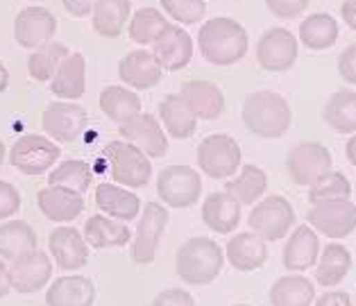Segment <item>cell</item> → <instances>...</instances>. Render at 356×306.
<instances>
[{"mask_svg":"<svg viewBox=\"0 0 356 306\" xmlns=\"http://www.w3.org/2000/svg\"><path fill=\"white\" fill-rule=\"evenodd\" d=\"M197 46L202 57L213 66H232L248 55V30L229 16H216L200 25Z\"/></svg>","mask_w":356,"mask_h":306,"instance_id":"1","label":"cell"},{"mask_svg":"<svg viewBox=\"0 0 356 306\" xmlns=\"http://www.w3.org/2000/svg\"><path fill=\"white\" fill-rule=\"evenodd\" d=\"M243 125L259 138H282L291 129L293 111L284 95L275 91H252L243 100Z\"/></svg>","mask_w":356,"mask_h":306,"instance_id":"2","label":"cell"},{"mask_svg":"<svg viewBox=\"0 0 356 306\" xmlns=\"http://www.w3.org/2000/svg\"><path fill=\"white\" fill-rule=\"evenodd\" d=\"M225 252L213 239L193 236L179 245L175 255L177 277L186 286H207L220 275L225 266Z\"/></svg>","mask_w":356,"mask_h":306,"instance_id":"3","label":"cell"},{"mask_svg":"<svg viewBox=\"0 0 356 306\" xmlns=\"http://www.w3.org/2000/svg\"><path fill=\"white\" fill-rule=\"evenodd\" d=\"M102 159L107 161V172L120 186L143 188L152 177L150 156L127 141H111L102 150Z\"/></svg>","mask_w":356,"mask_h":306,"instance_id":"4","label":"cell"},{"mask_svg":"<svg viewBox=\"0 0 356 306\" xmlns=\"http://www.w3.org/2000/svg\"><path fill=\"white\" fill-rule=\"evenodd\" d=\"M157 195L170 209H188L202 198V177L191 166H168L157 177Z\"/></svg>","mask_w":356,"mask_h":306,"instance_id":"5","label":"cell"},{"mask_svg":"<svg viewBox=\"0 0 356 306\" xmlns=\"http://www.w3.org/2000/svg\"><path fill=\"white\" fill-rule=\"evenodd\" d=\"M248 225L264 241H282L295 225V209L284 195H268L252 207Z\"/></svg>","mask_w":356,"mask_h":306,"instance_id":"6","label":"cell"},{"mask_svg":"<svg viewBox=\"0 0 356 306\" xmlns=\"http://www.w3.org/2000/svg\"><path fill=\"white\" fill-rule=\"evenodd\" d=\"M241 145L227 134H211L197 145V166L211 179H232L241 168Z\"/></svg>","mask_w":356,"mask_h":306,"instance_id":"7","label":"cell"},{"mask_svg":"<svg viewBox=\"0 0 356 306\" xmlns=\"http://www.w3.org/2000/svg\"><path fill=\"white\" fill-rule=\"evenodd\" d=\"M332 163L334 156L329 147L314 141L298 143L286 156V170L298 186H314L320 177L332 172Z\"/></svg>","mask_w":356,"mask_h":306,"instance_id":"8","label":"cell"},{"mask_svg":"<svg viewBox=\"0 0 356 306\" xmlns=\"http://www.w3.org/2000/svg\"><path fill=\"white\" fill-rule=\"evenodd\" d=\"M300 39L286 28L266 30L257 41V64L268 73H286L298 61Z\"/></svg>","mask_w":356,"mask_h":306,"instance_id":"9","label":"cell"},{"mask_svg":"<svg viewBox=\"0 0 356 306\" xmlns=\"http://www.w3.org/2000/svg\"><path fill=\"white\" fill-rule=\"evenodd\" d=\"M59 145L48 136L25 134L10 147V163L23 175H41L59 161Z\"/></svg>","mask_w":356,"mask_h":306,"instance_id":"10","label":"cell"},{"mask_svg":"<svg viewBox=\"0 0 356 306\" xmlns=\"http://www.w3.org/2000/svg\"><path fill=\"white\" fill-rule=\"evenodd\" d=\"M86 125H89V113L75 102H50L41 113L43 132L57 143L77 141L84 134Z\"/></svg>","mask_w":356,"mask_h":306,"instance_id":"11","label":"cell"},{"mask_svg":"<svg viewBox=\"0 0 356 306\" xmlns=\"http://www.w3.org/2000/svg\"><path fill=\"white\" fill-rule=\"evenodd\" d=\"M168 225V209L161 202H147L143 207V214L138 218V227L132 241V261L138 266L152 264L157 257L159 241L163 236V230Z\"/></svg>","mask_w":356,"mask_h":306,"instance_id":"12","label":"cell"},{"mask_svg":"<svg viewBox=\"0 0 356 306\" xmlns=\"http://www.w3.org/2000/svg\"><path fill=\"white\" fill-rule=\"evenodd\" d=\"M309 225L327 239H345L356 230V204L352 200L314 204L307 214Z\"/></svg>","mask_w":356,"mask_h":306,"instance_id":"13","label":"cell"},{"mask_svg":"<svg viewBox=\"0 0 356 306\" xmlns=\"http://www.w3.org/2000/svg\"><path fill=\"white\" fill-rule=\"evenodd\" d=\"M57 32V19L55 14L46 7L32 5L25 7L14 19V39L19 46L37 50L46 43L53 41Z\"/></svg>","mask_w":356,"mask_h":306,"instance_id":"14","label":"cell"},{"mask_svg":"<svg viewBox=\"0 0 356 306\" xmlns=\"http://www.w3.org/2000/svg\"><path fill=\"white\" fill-rule=\"evenodd\" d=\"M118 134L125 138L127 143L136 145L138 150L145 152L150 159H161L168 152V136L163 125L152 113H138L125 125H118Z\"/></svg>","mask_w":356,"mask_h":306,"instance_id":"15","label":"cell"},{"mask_svg":"<svg viewBox=\"0 0 356 306\" xmlns=\"http://www.w3.org/2000/svg\"><path fill=\"white\" fill-rule=\"evenodd\" d=\"M53 277V261L41 250H34L30 255L16 259L10 266V282L12 291L21 295H30L41 291Z\"/></svg>","mask_w":356,"mask_h":306,"instance_id":"16","label":"cell"},{"mask_svg":"<svg viewBox=\"0 0 356 306\" xmlns=\"http://www.w3.org/2000/svg\"><path fill=\"white\" fill-rule=\"evenodd\" d=\"M152 55L159 59L163 71H181L193 59V39L179 25H168L161 37L152 43Z\"/></svg>","mask_w":356,"mask_h":306,"instance_id":"17","label":"cell"},{"mask_svg":"<svg viewBox=\"0 0 356 306\" xmlns=\"http://www.w3.org/2000/svg\"><path fill=\"white\" fill-rule=\"evenodd\" d=\"M48 250L59 270H80L89 264V243L75 227H57L50 232Z\"/></svg>","mask_w":356,"mask_h":306,"instance_id":"18","label":"cell"},{"mask_svg":"<svg viewBox=\"0 0 356 306\" xmlns=\"http://www.w3.org/2000/svg\"><path fill=\"white\" fill-rule=\"evenodd\" d=\"M320 259V241L311 225L295 227V232L289 234V241L284 245L282 261L284 268L291 273H304V270L318 266Z\"/></svg>","mask_w":356,"mask_h":306,"instance_id":"19","label":"cell"},{"mask_svg":"<svg viewBox=\"0 0 356 306\" xmlns=\"http://www.w3.org/2000/svg\"><path fill=\"white\" fill-rule=\"evenodd\" d=\"M163 68L159 59L147 50H132L118 61V77L132 89H152L161 82Z\"/></svg>","mask_w":356,"mask_h":306,"instance_id":"20","label":"cell"},{"mask_svg":"<svg viewBox=\"0 0 356 306\" xmlns=\"http://www.w3.org/2000/svg\"><path fill=\"white\" fill-rule=\"evenodd\" d=\"M229 266L241 273H254L268 261V245L254 232H241L234 234L225 248Z\"/></svg>","mask_w":356,"mask_h":306,"instance_id":"21","label":"cell"},{"mask_svg":"<svg viewBox=\"0 0 356 306\" xmlns=\"http://www.w3.org/2000/svg\"><path fill=\"white\" fill-rule=\"evenodd\" d=\"M37 207L48 220L71 223L84 211V198L64 186H46L37 193Z\"/></svg>","mask_w":356,"mask_h":306,"instance_id":"22","label":"cell"},{"mask_svg":"<svg viewBox=\"0 0 356 306\" xmlns=\"http://www.w3.org/2000/svg\"><path fill=\"white\" fill-rule=\"evenodd\" d=\"M181 98L188 102L197 120H216L225 111V95L218 84L209 80H188L181 84Z\"/></svg>","mask_w":356,"mask_h":306,"instance_id":"23","label":"cell"},{"mask_svg":"<svg viewBox=\"0 0 356 306\" xmlns=\"http://www.w3.org/2000/svg\"><path fill=\"white\" fill-rule=\"evenodd\" d=\"M95 286L89 277L64 275L46 291V306H93Z\"/></svg>","mask_w":356,"mask_h":306,"instance_id":"24","label":"cell"},{"mask_svg":"<svg viewBox=\"0 0 356 306\" xmlns=\"http://www.w3.org/2000/svg\"><path fill=\"white\" fill-rule=\"evenodd\" d=\"M95 204L105 216L114 218V220L127 223L134 220L141 211V200L134 195L132 191L123 186H114V184L102 182L95 186Z\"/></svg>","mask_w":356,"mask_h":306,"instance_id":"25","label":"cell"},{"mask_svg":"<svg viewBox=\"0 0 356 306\" xmlns=\"http://www.w3.org/2000/svg\"><path fill=\"white\" fill-rule=\"evenodd\" d=\"M202 220L216 234H232L241 223V204L229 193L216 191L204 198Z\"/></svg>","mask_w":356,"mask_h":306,"instance_id":"26","label":"cell"},{"mask_svg":"<svg viewBox=\"0 0 356 306\" xmlns=\"http://www.w3.org/2000/svg\"><path fill=\"white\" fill-rule=\"evenodd\" d=\"M159 120L172 138H191L197 129V116L181 93H170L159 102Z\"/></svg>","mask_w":356,"mask_h":306,"instance_id":"27","label":"cell"},{"mask_svg":"<svg viewBox=\"0 0 356 306\" xmlns=\"http://www.w3.org/2000/svg\"><path fill=\"white\" fill-rule=\"evenodd\" d=\"M50 91L59 100H77L86 91V61L80 52H71L50 80Z\"/></svg>","mask_w":356,"mask_h":306,"instance_id":"28","label":"cell"},{"mask_svg":"<svg viewBox=\"0 0 356 306\" xmlns=\"http://www.w3.org/2000/svg\"><path fill=\"white\" fill-rule=\"evenodd\" d=\"M84 241L89 243V248L95 250H107V248H125L132 241V232L129 227L120 220L107 216H91L84 223Z\"/></svg>","mask_w":356,"mask_h":306,"instance_id":"29","label":"cell"},{"mask_svg":"<svg viewBox=\"0 0 356 306\" xmlns=\"http://www.w3.org/2000/svg\"><path fill=\"white\" fill-rule=\"evenodd\" d=\"M352 270V255L341 243H329L320 252L316 266V284L323 288H336Z\"/></svg>","mask_w":356,"mask_h":306,"instance_id":"30","label":"cell"},{"mask_svg":"<svg viewBox=\"0 0 356 306\" xmlns=\"http://www.w3.org/2000/svg\"><path fill=\"white\" fill-rule=\"evenodd\" d=\"M37 232L25 220H7L0 225V259L14 261L37 250Z\"/></svg>","mask_w":356,"mask_h":306,"instance_id":"31","label":"cell"},{"mask_svg":"<svg viewBox=\"0 0 356 306\" xmlns=\"http://www.w3.org/2000/svg\"><path fill=\"white\" fill-rule=\"evenodd\" d=\"M316 288L309 277L291 273L280 277L270 288L273 306H314Z\"/></svg>","mask_w":356,"mask_h":306,"instance_id":"32","label":"cell"},{"mask_svg":"<svg viewBox=\"0 0 356 306\" xmlns=\"http://www.w3.org/2000/svg\"><path fill=\"white\" fill-rule=\"evenodd\" d=\"M338 37H341V28H338L334 16L327 12L311 14L300 23L298 39L309 50H329L338 41Z\"/></svg>","mask_w":356,"mask_h":306,"instance_id":"33","label":"cell"},{"mask_svg":"<svg viewBox=\"0 0 356 306\" xmlns=\"http://www.w3.org/2000/svg\"><path fill=\"white\" fill-rule=\"evenodd\" d=\"M268 191V175L259 166H243L241 172L234 179H227L225 184V193H229L241 207L257 204L259 198H264Z\"/></svg>","mask_w":356,"mask_h":306,"instance_id":"34","label":"cell"},{"mask_svg":"<svg viewBox=\"0 0 356 306\" xmlns=\"http://www.w3.org/2000/svg\"><path fill=\"white\" fill-rule=\"evenodd\" d=\"M132 14V0H100L93 10V30L105 39H118Z\"/></svg>","mask_w":356,"mask_h":306,"instance_id":"35","label":"cell"},{"mask_svg":"<svg viewBox=\"0 0 356 306\" xmlns=\"http://www.w3.org/2000/svg\"><path fill=\"white\" fill-rule=\"evenodd\" d=\"M98 104L102 113L109 120L118 122V125H125V122L136 118L138 113H143L141 98L134 91L125 89V86H107V89H102Z\"/></svg>","mask_w":356,"mask_h":306,"instance_id":"36","label":"cell"},{"mask_svg":"<svg viewBox=\"0 0 356 306\" xmlns=\"http://www.w3.org/2000/svg\"><path fill=\"white\" fill-rule=\"evenodd\" d=\"M323 118L336 134H356V91H336L325 104Z\"/></svg>","mask_w":356,"mask_h":306,"instance_id":"37","label":"cell"},{"mask_svg":"<svg viewBox=\"0 0 356 306\" xmlns=\"http://www.w3.org/2000/svg\"><path fill=\"white\" fill-rule=\"evenodd\" d=\"M71 55L68 48L64 43L59 41H50L46 46H41L32 52L28 57V73L32 80L37 82H48L53 80L55 73L59 71V66H62V61Z\"/></svg>","mask_w":356,"mask_h":306,"instance_id":"38","label":"cell"},{"mask_svg":"<svg viewBox=\"0 0 356 306\" xmlns=\"http://www.w3.org/2000/svg\"><path fill=\"white\" fill-rule=\"evenodd\" d=\"M91 182H93L91 166L82 159H66L48 175V186H64L82 195L91 188Z\"/></svg>","mask_w":356,"mask_h":306,"instance_id":"39","label":"cell"},{"mask_svg":"<svg viewBox=\"0 0 356 306\" xmlns=\"http://www.w3.org/2000/svg\"><path fill=\"white\" fill-rule=\"evenodd\" d=\"M168 25L170 23L159 10H154V7H141V10H136L132 14V21H129V39L136 41L138 46H147V43L157 41Z\"/></svg>","mask_w":356,"mask_h":306,"instance_id":"40","label":"cell"},{"mask_svg":"<svg viewBox=\"0 0 356 306\" xmlns=\"http://www.w3.org/2000/svg\"><path fill=\"white\" fill-rule=\"evenodd\" d=\"M352 198V184L343 172L332 170L325 177H320L314 186H309V202L323 204L336 202V200H350Z\"/></svg>","mask_w":356,"mask_h":306,"instance_id":"41","label":"cell"},{"mask_svg":"<svg viewBox=\"0 0 356 306\" xmlns=\"http://www.w3.org/2000/svg\"><path fill=\"white\" fill-rule=\"evenodd\" d=\"M159 3L163 7V12L181 25H195L207 14L204 0H159Z\"/></svg>","mask_w":356,"mask_h":306,"instance_id":"42","label":"cell"},{"mask_svg":"<svg viewBox=\"0 0 356 306\" xmlns=\"http://www.w3.org/2000/svg\"><path fill=\"white\" fill-rule=\"evenodd\" d=\"M19 209H21L19 188L10 182L0 179V220H5V218H10V216H16L19 214Z\"/></svg>","mask_w":356,"mask_h":306,"instance_id":"43","label":"cell"},{"mask_svg":"<svg viewBox=\"0 0 356 306\" xmlns=\"http://www.w3.org/2000/svg\"><path fill=\"white\" fill-rule=\"evenodd\" d=\"M311 0H266L268 12L277 19H295L309 7Z\"/></svg>","mask_w":356,"mask_h":306,"instance_id":"44","label":"cell"},{"mask_svg":"<svg viewBox=\"0 0 356 306\" xmlns=\"http://www.w3.org/2000/svg\"><path fill=\"white\" fill-rule=\"evenodd\" d=\"M152 306H195V300L184 288H168L154 297Z\"/></svg>","mask_w":356,"mask_h":306,"instance_id":"45","label":"cell"},{"mask_svg":"<svg viewBox=\"0 0 356 306\" xmlns=\"http://www.w3.org/2000/svg\"><path fill=\"white\" fill-rule=\"evenodd\" d=\"M338 73L345 82L356 86V43H350L341 55H338Z\"/></svg>","mask_w":356,"mask_h":306,"instance_id":"46","label":"cell"},{"mask_svg":"<svg viewBox=\"0 0 356 306\" xmlns=\"http://www.w3.org/2000/svg\"><path fill=\"white\" fill-rule=\"evenodd\" d=\"M100 0H62L64 10L71 14V16H77V19H84V16L93 14L95 5H98Z\"/></svg>","mask_w":356,"mask_h":306,"instance_id":"47","label":"cell"},{"mask_svg":"<svg viewBox=\"0 0 356 306\" xmlns=\"http://www.w3.org/2000/svg\"><path fill=\"white\" fill-rule=\"evenodd\" d=\"M314 306H354L345 291H327L314 302Z\"/></svg>","mask_w":356,"mask_h":306,"instance_id":"48","label":"cell"},{"mask_svg":"<svg viewBox=\"0 0 356 306\" xmlns=\"http://www.w3.org/2000/svg\"><path fill=\"white\" fill-rule=\"evenodd\" d=\"M341 16H343V21L356 32V0H345L341 5Z\"/></svg>","mask_w":356,"mask_h":306,"instance_id":"49","label":"cell"},{"mask_svg":"<svg viewBox=\"0 0 356 306\" xmlns=\"http://www.w3.org/2000/svg\"><path fill=\"white\" fill-rule=\"evenodd\" d=\"M12 291V282H10V268L5 266V261L0 259V300L7 297Z\"/></svg>","mask_w":356,"mask_h":306,"instance_id":"50","label":"cell"},{"mask_svg":"<svg viewBox=\"0 0 356 306\" xmlns=\"http://www.w3.org/2000/svg\"><path fill=\"white\" fill-rule=\"evenodd\" d=\"M345 156H347V161L356 168V134H352L350 141L345 143Z\"/></svg>","mask_w":356,"mask_h":306,"instance_id":"51","label":"cell"},{"mask_svg":"<svg viewBox=\"0 0 356 306\" xmlns=\"http://www.w3.org/2000/svg\"><path fill=\"white\" fill-rule=\"evenodd\" d=\"M7 86H10V71H7V66L0 61V93H3Z\"/></svg>","mask_w":356,"mask_h":306,"instance_id":"52","label":"cell"},{"mask_svg":"<svg viewBox=\"0 0 356 306\" xmlns=\"http://www.w3.org/2000/svg\"><path fill=\"white\" fill-rule=\"evenodd\" d=\"M3 163H5V143L0 141V168H3Z\"/></svg>","mask_w":356,"mask_h":306,"instance_id":"53","label":"cell"},{"mask_svg":"<svg viewBox=\"0 0 356 306\" xmlns=\"http://www.w3.org/2000/svg\"><path fill=\"white\" fill-rule=\"evenodd\" d=\"M234 306H250V304H234Z\"/></svg>","mask_w":356,"mask_h":306,"instance_id":"54","label":"cell"},{"mask_svg":"<svg viewBox=\"0 0 356 306\" xmlns=\"http://www.w3.org/2000/svg\"><path fill=\"white\" fill-rule=\"evenodd\" d=\"M354 306H356V300H354Z\"/></svg>","mask_w":356,"mask_h":306,"instance_id":"55","label":"cell"}]
</instances>
